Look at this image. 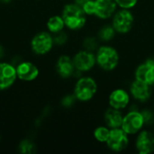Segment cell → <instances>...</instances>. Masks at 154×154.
Returning a JSON list of instances; mask_svg holds the SVG:
<instances>
[{
    "mask_svg": "<svg viewBox=\"0 0 154 154\" xmlns=\"http://www.w3.org/2000/svg\"><path fill=\"white\" fill-rule=\"evenodd\" d=\"M117 35L116 30L114 29L113 25L110 23H106L103 24L97 32V37L98 38L100 42L103 43H109L110 42H112L116 36Z\"/></svg>",
    "mask_w": 154,
    "mask_h": 154,
    "instance_id": "18",
    "label": "cell"
},
{
    "mask_svg": "<svg viewBox=\"0 0 154 154\" xmlns=\"http://www.w3.org/2000/svg\"><path fill=\"white\" fill-rule=\"evenodd\" d=\"M152 109H153V111H154V105H153V108H152Z\"/></svg>",
    "mask_w": 154,
    "mask_h": 154,
    "instance_id": "31",
    "label": "cell"
},
{
    "mask_svg": "<svg viewBox=\"0 0 154 154\" xmlns=\"http://www.w3.org/2000/svg\"><path fill=\"white\" fill-rule=\"evenodd\" d=\"M110 128L107 127L106 125H99L96 127L93 131V137L94 139L100 143H106L109 134H110Z\"/></svg>",
    "mask_w": 154,
    "mask_h": 154,
    "instance_id": "20",
    "label": "cell"
},
{
    "mask_svg": "<svg viewBox=\"0 0 154 154\" xmlns=\"http://www.w3.org/2000/svg\"><path fill=\"white\" fill-rule=\"evenodd\" d=\"M97 91L98 84L97 80L90 76L79 77L73 88V94L77 100L83 103L91 101L97 96Z\"/></svg>",
    "mask_w": 154,
    "mask_h": 154,
    "instance_id": "3",
    "label": "cell"
},
{
    "mask_svg": "<svg viewBox=\"0 0 154 154\" xmlns=\"http://www.w3.org/2000/svg\"><path fill=\"white\" fill-rule=\"evenodd\" d=\"M17 78L23 81L34 80L39 75V69L36 65L30 61L20 62L16 67Z\"/></svg>",
    "mask_w": 154,
    "mask_h": 154,
    "instance_id": "16",
    "label": "cell"
},
{
    "mask_svg": "<svg viewBox=\"0 0 154 154\" xmlns=\"http://www.w3.org/2000/svg\"><path fill=\"white\" fill-rule=\"evenodd\" d=\"M54 45L53 36L48 32H40L33 36L31 42V47L33 52L38 55L47 54L51 51Z\"/></svg>",
    "mask_w": 154,
    "mask_h": 154,
    "instance_id": "9",
    "label": "cell"
},
{
    "mask_svg": "<svg viewBox=\"0 0 154 154\" xmlns=\"http://www.w3.org/2000/svg\"><path fill=\"white\" fill-rule=\"evenodd\" d=\"M76 101H78V100L76 98V97L74 96V94H69V95L65 96L61 99V106L66 108H69L74 106Z\"/></svg>",
    "mask_w": 154,
    "mask_h": 154,
    "instance_id": "26",
    "label": "cell"
},
{
    "mask_svg": "<svg viewBox=\"0 0 154 154\" xmlns=\"http://www.w3.org/2000/svg\"><path fill=\"white\" fill-rule=\"evenodd\" d=\"M56 69L58 74L63 79H69L75 76L76 68L72 58L68 55H61L56 63Z\"/></svg>",
    "mask_w": 154,
    "mask_h": 154,
    "instance_id": "15",
    "label": "cell"
},
{
    "mask_svg": "<svg viewBox=\"0 0 154 154\" xmlns=\"http://www.w3.org/2000/svg\"><path fill=\"white\" fill-rule=\"evenodd\" d=\"M99 46H100V42H99L98 38L97 37V35L96 36L95 35L87 36L86 38H84V40L82 42L83 49L89 51L96 52Z\"/></svg>",
    "mask_w": 154,
    "mask_h": 154,
    "instance_id": "21",
    "label": "cell"
},
{
    "mask_svg": "<svg viewBox=\"0 0 154 154\" xmlns=\"http://www.w3.org/2000/svg\"><path fill=\"white\" fill-rule=\"evenodd\" d=\"M65 23L61 15H53L47 22V28L51 33H57L64 30Z\"/></svg>",
    "mask_w": 154,
    "mask_h": 154,
    "instance_id": "19",
    "label": "cell"
},
{
    "mask_svg": "<svg viewBox=\"0 0 154 154\" xmlns=\"http://www.w3.org/2000/svg\"><path fill=\"white\" fill-rule=\"evenodd\" d=\"M19 150L22 153L32 154L35 152V145L30 140L24 139L20 143Z\"/></svg>",
    "mask_w": 154,
    "mask_h": 154,
    "instance_id": "22",
    "label": "cell"
},
{
    "mask_svg": "<svg viewBox=\"0 0 154 154\" xmlns=\"http://www.w3.org/2000/svg\"><path fill=\"white\" fill-rule=\"evenodd\" d=\"M131 95L129 91L123 88H117L112 90L107 97L108 106L118 109L125 110L126 109L131 102Z\"/></svg>",
    "mask_w": 154,
    "mask_h": 154,
    "instance_id": "12",
    "label": "cell"
},
{
    "mask_svg": "<svg viewBox=\"0 0 154 154\" xmlns=\"http://www.w3.org/2000/svg\"><path fill=\"white\" fill-rule=\"evenodd\" d=\"M0 2H2V3H5V4H7V3L11 2V0H0Z\"/></svg>",
    "mask_w": 154,
    "mask_h": 154,
    "instance_id": "30",
    "label": "cell"
},
{
    "mask_svg": "<svg viewBox=\"0 0 154 154\" xmlns=\"http://www.w3.org/2000/svg\"><path fill=\"white\" fill-rule=\"evenodd\" d=\"M153 133H154V130H153Z\"/></svg>",
    "mask_w": 154,
    "mask_h": 154,
    "instance_id": "32",
    "label": "cell"
},
{
    "mask_svg": "<svg viewBox=\"0 0 154 154\" xmlns=\"http://www.w3.org/2000/svg\"><path fill=\"white\" fill-rule=\"evenodd\" d=\"M145 126L144 119L141 110H129L124 115L121 128L130 136L136 135Z\"/></svg>",
    "mask_w": 154,
    "mask_h": 154,
    "instance_id": "5",
    "label": "cell"
},
{
    "mask_svg": "<svg viewBox=\"0 0 154 154\" xmlns=\"http://www.w3.org/2000/svg\"><path fill=\"white\" fill-rule=\"evenodd\" d=\"M134 79L154 87V58H147L137 65L134 72Z\"/></svg>",
    "mask_w": 154,
    "mask_h": 154,
    "instance_id": "8",
    "label": "cell"
},
{
    "mask_svg": "<svg viewBox=\"0 0 154 154\" xmlns=\"http://www.w3.org/2000/svg\"><path fill=\"white\" fill-rule=\"evenodd\" d=\"M124 115L125 114L123 113L122 110H118L108 106V108L106 109L103 116L104 123L110 129L119 128L122 125Z\"/></svg>",
    "mask_w": 154,
    "mask_h": 154,
    "instance_id": "17",
    "label": "cell"
},
{
    "mask_svg": "<svg viewBox=\"0 0 154 154\" xmlns=\"http://www.w3.org/2000/svg\"><path fill=\"white\" fill-rule=\"evenodd\" d=\"M117 7L121 9H134L139 3V0H115Z\"/></svg>",
    "mask_w": 154,
    "mask_h": 154,
    "instance_id": "23",
    "label": "cell"
},
{
    "mask_svg": "<svg viewBox=\"0 0 154 154\" xmlns=\"http://www.w3.org/2000/svg\"><path fill=\"white\" fill-rule=\"evenodd\" d=\"M4 55H5V51H4V48L0 45V58H2V57H4Z\"/></svg>",
    "mask_w": 154,
    "mask_h": 154,
    "instance_id": "29",
    "label": "cell"
},
{
    "mask_svg": "<svg viewBox=\"0 0 154 154\" xmlns=\"http://www.w3.org/2000/svg\"><path fill=\"white\" fill-rule=\"evenodd\" d=\"M16 79V68L10 63L0 62V89L10 88Z\"/></svg>",
    "mask_w": 154,
    "mask_h": 154,
    "instance_id": "14",
    "label": "cell"
},
{
    "mask_svg": "<svg viewBox=\"0 0 154 154\" xmlns=\"http://www.w3.org/2000/svg\"><path fill=\"white\" fill-rule=\"evenodd\" d=\"M89 0H73V3H75L76 5H79V6H83L87 2H88Z\"/></svg>",
    "mask_w": 154,
    "mask_h": 154,
    "instance_id": "28",
    "label": "cell"
},
{
    "mask_svg": "<svg viewBox=\"0 0 154 154\" xmlns=\"http://www.w3.org/2000/svg\"><path fill=\"white\" fill-rule=\"evenodd\" d=\"M68 39H69V36L63 30L57 33H54V36H53L54 44H57L60 46L65 44L68 42Z\"/></svg>",
    "mask_w": 154,
    "mask_h": 154,
    "instance_id": "25",
    "label": "cell"
},
{
    "mask_svg": "<svg viewBox=\"0 0 154 154\" xmlns=\"http://www.w3.org/2000/svg\"><path fill=\"white\" fill-rule=\"evenodd\" d=\"M134 148L139 154H151L154 152V133L143 129L136 134Z\"/></svg>",
    "mask_w": 154,
    "mask_h": 154,
    "instance_id": "10",
    "label": "cell"
},
{
    "mask_svg": "<svg viewBox=\"0 0 154 154\" xmlns=\"http://www.w3.org/2000/svg\"><path fill=\"white\" fill-rule=\"evenodd\" d=\"M75 68L81 73H87L97 66L96 52L82 49L79 51L72 58Z\"/></svg>",
    "mask_w": 154,
    "mask_h": 154,
    "instance_id": "7",
    "label": "cell"
},
{
    "mask_svg": "<svg viewBox=\"0 0 154 154\" xmlns=\"http://www.w3.org/2000/svg\"><path fill=\"white\" fill-rule=\"evenodd\" d=\"M135 23V16L132 10L117 9L111 18V24L119 35H125L132 32Z\"/></svg>",
    "mask_w": 154,
    "mask_h": 154,
    "instance_id": "4",
    "label": "cell"
},
{
    "mask_svg": "<svg viewBox=\"0 0 154 154\" xmlns=\"http://www.w3.org/2000/svg\"><path fill=\"white\" fill-rule=\"evenodd\" d=\"M61 16L64 20L65 26L71 31L81 30L85 27L88 21V15L82 7L75 3L66 5L63 7Z\"/></svg>",
    "mask_w": 154,
    "mask_h": 154,
    "instance_id": "2",
    "label": "cell"
},
{
    "mask_svg": "<svg viewBox=\"0 0 154 154\" xmlns=\"http://www.w3.org/2000/svg\"><path fill=\"white\" fill-rule=\"evenodd\" d=\"M83 11L88 16H94L95 14V4L94 0H89L82 6Z\"/></svg>",
    "mask_w": 154,
    "mask_h": 154,
    "instance_id": "27",
    "label": "cell"
},
{
    "mask_svg": "<svg viewBox=\"0 0 154 154\" xmlns=\"http://www.w3.org/2000/svg\"><path fill=\"white\" fill-rule=\"evenodd\" d=\"M97 66L105 72H112L116 70L121 60V56L118 50L108 44H100L96 51Z\"/></svg>",
    "mask_w": 154,
    "mask_h": 154,
    "instance_id": "1",
    "label": "cell"
},
{
    "mask_svg": "<svg viewBox=\"0 0 154 154\" xmlns=\"http://www.w3.org/2000/svg\"><path fill=\"white\" fill-rule=\"evenodd\" d=\"M129 137L130 135H128L121 127L111 129L106 145L114 152H122L126 150L130 144Z\"/></svg>",
    "mask_w": 154,
    "mask_h": 154,
    "instance_id": "6",
    "label": "cell"
},
{
    "mask_svg": "<svg viewBox=\"0 0 154 154\" xmlns=\"http://www.w3.org/2000/svg\"><path fill=\"white\" fill-rule=\"evenodd\" d=\"M95 14L94 16L102 21H107L112 18L118 9L115 0H94Z\"/></svg>",
    "mask_w": 154,
    "mask_h": 154,
    "instance_id": "13",
    "label": "cell"
},
{
    "mask_svg": "<svg viewBox=\"0 0 154 154\" xmlns=\"http://www.w3.org/2000/svg\"><path fill=\"white\" fill-rule=\"evenodd\" d=\"M129 93L135 101L139 103H147L152 98L153 87L134 79L129 86Z\"/></svg>",
    "mask_w": 154,
    "mask_h": 154,
    "instance_id": "11",
    "label": "cell"
},
{
    "mask_svg": "<svg viewBox=\"0 0 154 154\" xmlns=\"http://www.w3.org/2000/svg\"><path fill=\"white\" fill-rule=\"evenodd\" d=\"M142 115L144 119V123L146 126H151L154 125V111L153 109L150 108H144L141 110Z\"/></svg>",
    "mask_w": 154,
    "mask_h": 154,
    "instance_id": "24",
    "label": "cell"
},
{
    "mask_svg": "<svg viewBox=\"0 0 154 154\" xmlns=\"http://www.w3.org/2000/svg\"><path fill=\"white\" fill-rule=\"evenodd\" d=\"M153 88H154V87H153Z\"/></svg>",
    "mask_w": 154,
    "mask_h": 154,
    "instance_id": "33",
    "label": "cell"
}]
</instances>
